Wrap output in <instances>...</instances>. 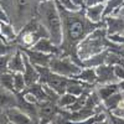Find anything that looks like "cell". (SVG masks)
<instances>
[{"instance_id":"obj_17","label":"cell","mask_w":124,"mask_h":124,"mask_svg":"<svg viewBox=\"0 0 124 124\" xmlns=\"http://www.w3.org/2000/svg\"><path fill=\"white\" fill-rule=\"evenodd\" d=\"M16 36H17V31L15 30L13 24L0 21V37H1L6 44L14 45Z\"/></svg>"},{"instance_id":"obj_41","label":"cell","mask_w":124,"mask_h":124,"mask_svg":"<svg viewBox=\"0 0 124 124\" xmlns=\"http://www.w3.org/2000/svg\"><path fill=\"white\" fill-rule=\"evenodd\" d=\"M103 123H104V122H103ZM103 123H99V124H103Z\"/></svg>"},{"instance_id":"obj_22","label":"cell","mask_w":124,"mask_h":124,"mask_svg":"<svg viewBox=\"0 0 124 124\" xmlns=\"http://www.w3.org/2000/svg\"><path fill=\"white\" fill-rule=\"evenodd\" d=\"M24 92L30 93L31 96H34V97L39 101V103L48 101V99H47V96H46V92H45V88H44V85L40 83V82H37V83H34V85L26 87V89H25Z\"/></svg>"},{"instance_id":"obj_32","label":"cell","mask_w":124,"mask_h":124,"mask_svg":"<svg viewBox=\"0 0 124 124\" xmlns=\"http://www.w3.org/2000/svg\"><path fill=\"white\" fill-rule=\"evenodd\" d=\"M107 119L109 122V124H124V118H118V117H114L113 114L107 112Z\"/></svg>"},{"instance_id":"obj_13","label":"cell","mask_w":124,"mask_h":124,"mask_svg":"<svg viewBox=\"0 0 124 124\" xmlns=\"http://www.w3.org/2000/svg\"><path fill=\"white\" fill-rule=\"evenodd\" d=\"M25 68L24 62V54L20 48H16L10 56L9 60V72L11 73H23Z\"/></svg>"},{"instance_id":"obj_12","label":"cell","mask_w":124,"mask_h":124,"mask_svg":"<svg viewBox=\"0 0 124 124\" xmlns=\"http://www.w3.org/2000/svg\"><path fill=\"white\" fill-rule=\"evenodd\" d=\"M86 17L92 24H101L104 20V4H96L83 9Z\"/></svg>"},{"instance_id":"obj_7","label":"cell","mask_w":124,"mask_h":124,"mask_svg":"<svg viewBox=\"0 0 124 124\" xmlns=\"http://www.w3.org/2000/svg\"><path fill=\"white\" fill-rule=\"evenodd\" d=\"M39 120L40 124H47L56 119V117L61 113V108L54 102H41L37 104Z\"/></svg>"},{"instance_id":"obj_16","label":"cell","mask_w":124,"mask_h":124,"mask_svg":"<svg viewBox=\"0 0 124 124\" xmlns=\"http://www.w3.org/2000/svg\"><path fill=\"white\" fill-rule=\"evenodd\" d=\"M16 94L9 92L0 86V112H5L13 107H16Z\"/></svg>"},{"instance_id":"obj_15","label":"cell","mask_w":124,"mask_h":124,"mask_svg":"<svg viewBox=\"0 0 124 124\" xmlns=\"http://www.w3.org/2000/svg\"><path fill=\"white\" fill-rule=\"evenodd\" d=\"M24 62H25V68H24V72H23V76H24V79H25L26 87H29L34 83H37L40 81V76H39V72H37L36 67L29 61V58L25 55H24Z\"/></svg>"},{"instance_id":"obj_29","label":"cell","mask_w":124,"mask_h":124,"mask_svg":"<svg viewBox=\"0 0 124 124\" xmlns=\"http://www.w3.org/2000/svg\"><path fill=\"white\" fill-rule=\"evenodd\" d=\"M10 56H11V54L0 56V73L9 72V60H10Z\"/></svg>"},{"instance_id":"obj_37","label":"cell","mask_w":124,"mask_h":124,"mask_svg":"<svg viewBox=\"0 0 124 124\" xmlns=\"http://www.w3.org/2000/svg\"><path fill=\"white\" fill-rule=\"evenodd\" d=\"M96 4H99V0H85V8L96 5Z\"/></svg>"},{"instance_id":"obj_4","label":"cell","mask_w":124,"mask_h":124,"mask_svg":"<svg viewBox=\"0 0 124 124\" xmlns=\"http://www.w3.org/2000/svg\"><path fill=\"white\" fill-rule=\"evenodd\" d=\"M44 37H48L46 29L37 21V19H32L20 31H17L14 45L17 48H31L40 39Z\"/></svg>"},{"instance_id":"obj_3","label":"cell","mask_w":124,"mask_h":124,"mask_svg":"<svg viewBox=\"0 0 124 124\" xmlns=\"http://www.w3.org/2000/svg\"><path fill=\"white\" fill-rule=\"evenodd\" d=\"M108 44L109 40L107 36V29L104 21H103L77 46V57L81 62V66L82 61L108 50Z\"/></svg>"},{"instance_id":"obj_11","label":"cell","mask_w":124,"mask_h":124,"mask_svg":"<svg viewBox=\"0 0 124 124\" xmlns=\"http://www.w3.org/2000/svg\"><path fill=\"white\" fill-rule=\"evenodd\" d=\"M23 51V54L29 58V61L32 63L34 66L39 67H48L50 66V61L54 55H46L42 52H37L31 48H20Z\"/></svg>"},{"instance_id":"obj_34","label":"cell","mask_w":124,"mask_h":124,"mask_svg":"<svg viewBox=\"0 0 124 124\" xmlns=\"http://www.w3.org/2000/svg\"><path fill=\"white\" fill-rule=\"evenodd\" d=\"M113 67H114V75H116L117 79H118L119 82L123 81V79H124V68L118 67V66H113Z\"/></svg>"},{"instance_id":"obj_39","label":"cell","mask_w":124,"mask_h":124,"mask_svg":"<svg viewBox=\"0 0 124 124\" xmlns=\"http://www.w3.org/2000/svg\"><path fill=\"white\" fill-rule=\"evenodd\" d=\"M47 1H54V0H37L39 4H41V3H47Z\"/></svg>"},{"instance_id":"obj_38","label":"cell","mask_w":124,"mask_h":124,"mask_svg":"<svg viewBox=\"0 0 124 124\" xmlns=\"http://www.w3.org/2000/svg\"><path fill=\"white\" fill-rule=\"evenodd\" d=\"M119 88H120V91H124V79L119 82Z\"/></svg>"},{"instance_id":"obj_21","label":"cell","mask_w":124,"mask_h":124,"mask_svg":"<svg viewBox=\"0 0 124 124\" xmlns=\"http://www.w3.org/2000/svg\"><path fill=\"white\" fill-rule=\"evenodd\" d=\"M107 55H108V50L103 51V52L94 55L85 61H82V68L83 67H89V68H97L102 65L106 63V60H107Z\"/></svg>"},{"instance_id":"obj_30","label":"cell","mask_w":124,"mask_h":124,"mask_svg":"<svg viewBox=\"0 0 124 124\" xmlns=\"http://www.w3.org/2000/svg\"><path fill=\"white\" fill-rule=\"evenodd\" d=\"M30 4V0H16V9H17V15L23 16L25 11L27 10V6Z\"/></svg>"},{"instance_id":"obj_1","label":"cell","mask_w":124,"mask_h":124,"mask_svg":"<svg viewBox=\"0 0 124 124\" xmlns=\"http://www.w3.org/2000/svg\"><path fill=\"white\" fill-rule=\"evenodd\" d=\"M57 8L60 10V15L62 20V35H63L60 51L62 55L70 56L76 63L81 66V62L77 57V46L79 45L81 41H83L102 23L92 24L86 17L83 9L78 10V11H70V10L62 8L60 4H57Z\"/></svg>"},{"instance_id":"obj_31","label":"cell","mask_w":124,"mask_h":124,"mask_svg":"<svg viewBox=\"0 0 124 124\" xmlns=\"http://www.w3.org/2000/svg\"><path fill=\"white\" fill-rule=\"evenodd\" d=\"M55 1L57 4H60L62 8H65L66 10H70V11H78V10H81V9H78L77 6H75L73 4H72L71 0H55Z\"/></svg>"},{"instance_id":"obj_14","label":"cell","mask_w":124,"mask_h":124,"mask_svg":"<svg viewBox=\"0 0 124 124\" xmlns=\"http://www.w3.org/2000/svg\"><path fill=\"white\" fill-rule=\"evenodd\" d=\"M31 50L34 51H37V52H42V54H46V55H60L61 51H60V47L55 46L51 40L48 37H44V39H40L37 42L31 47Z\"/></svg>"},{"instance_id":"obj_8","label":"cell","mask_w":124,"mask_h":124,"mask_svg":"<svg viewBox=\"0 0 124 124\" xmlns=\"http://www.w3.org/2000/svg\"><path fill=\"white\" fill-rule=\"evenodd\" d=\"M97 73V85L96 86H102V85H110V83H119L114 75V67L109 65H102L96 68Z\"/></svg>"},{"instance_id":"obj_6","label":"cell","mask_w":124,"mask_h":124,"mask_svg":"<svg viewBox=\"0 0 124 124\" xmlns=\"http://www.w3.org/2000/svg\"><path fill=\"white\" fill-rule=\"evenodd\" d=\"M35 67H36V70L39 72V76H40V81H39L40 83L50 87L60 96L66 93L70 78H66V77H62L60 75L54 73L48 67H39V66H35Z\"/></svg>"},{"instance_id":"obj_9","label":"cell","mask_w":124,"mask_h":124,"mask_svg":"<svg viewBox=\"0 0 124 124\" xmlns=\"http://www.w3.org/2000/svg\"><path fill=\"white\" fill-rule=\"evenodd\" d=\"M104 25L107 29V36H124V19L119 16L104 17Z\"/></svg>"},{"instance_id":"obj_24","label":"cell","mask_w":124,"mask_h":124,"mask_svg":"<svg viewBox=\"0 0 124 124\" xmlns=\"http://www.w3.org/2000/svg\"><path fill=\"white\" fill-rule=\"evenodd\" d=\"M123 5H124V0H108L104 4V17L113 15Z\"/></svg>"},{"instance_id":"obj_35","label":"cell","mask_w":124,"mask_h":124,"mask_svg":"<svg viewBox=\"0 0 124 124\" xmlns=\"http://www.w3.org/2000/svg\"><path fill=\"white\" fill-rule=\"evenodd\" d=\"M0 21H4V23H10L8 14L4 11V9H3L1 6H0Z\"/></svg>"},{"instance_id":"obj_26","label":"cell","mask_w":124,"mask_h":124,"mask_svg":"<svg viewBox=\"0 0 124 124\" xmlns=\"http://www.w3.org/2000/svg\"><path fill=\"white\" fill-rule=\"evenodd\" d=\"M106 65H109V66H118V67L124 68V57H122V56L118 55V54H114V52H110V51H108L107 60H106Z\"/></svg>"},{"instance_id":"obj_2","label":"cell","mask_w":124,"mask_h":124,"mask_svg":"<svg viewBox=\"0 0 124 124\" xmlns=\"http://www.w3.org/2000/svg\"><path fill=\"white\" fill-rule=\"evenodd\" d=\"M36 19L46 29L51 42L55 46L60 47L62 45V40H63L62 20H61L60 10L57 8V4L55 3V0L54 1L39 4L36 8Z\"/></svg>"},{"instance_id":"obj_18","label":"cell","mask_w":124,"mask_h":124,"mask_svg":"<svg viewBox=\"0 0 124 124\" xmlns=\"http://www.w3.org/2000/svg\"><path fill=\"white\" fill-rule=\"evenodd\" d=\"M122 104H124V92L123 91L114 93L113 96H110L109 98H107L106 101L102 102V106L106 109V112H112L116 108L120 107Z\"/></svg>"},{"instance_id":"obj_5","label":"cell","mask_w":124,"mask_h":124,"mask_svg":"<svg viewBox=\"0 0 124 124\" xmlns=\"http://www.w3.org/2000/svg\"><path fill=\"white\" fill-rule=\"evenodd\" d=\"M48 68L56 75H60L66 78H75L82 70V67L76 63L67 55H54L50 61Z\"/></svg>"},{"instance_id":"obj_36","label":"cell","mask_w":124,"mask_h":124,"mask_svg":"<svg viewBox=\"0 0 124 124\" xmlns=\"http://www.w3.org/2000/svg\"><path fill=\"white\" fill-rule=\"evenodd\" d=\"M71 1L78 9H85V0H71Z\"/></svg>"},{"instance_id":"obj_28","label":"cell","mask_w":124,"mask_h":124,"mask_svg":"<svg viewBox=\"0 0 124 124\" xmlns=\"http://www.w3.org/2000/svg\"><path fill=\"white\" fill-rule=\"evenodd\" d=\"M16 48L17 47L15 45H9V44L5 42L1 37H0V56L8 55V54H13Z\"/></svg>"},{"instance_id":"obj_23","label":"cell","mask_w":124,"mask_h":124,"mask_svg":"<svg viewBox=\"0 0 124 124\" xmlns=\"http://www.w3.org/2000/svg\"><path fill=\"white\" fill-rule=\"evenodd\" d=\"M0 86L5 88L9 92H14V77L11 72H5V73H0Z\"/></svg>"},{"instance_id":"obj_25","label":"cell","mask_w":124,"mask_h":124,"mask_svg":"<svg viewBox=\"0 0 124 124\" xmlns=\"http://www.w3.org/2000/svg\"><path fill=\"white\" fill-rule=\"evenodd\" d=\"M76 98H77V97L72 96V94H70V93L66 92V93H63V94L60 96V98H58V101H57V106H58L61 109L67 110V109L75 103Z\"/></svg>"},{"instance_id":"obj_40","label":"cell","mask_w":124,"mask_h":124,"mask_svg":"<svg viewBox=\"0 0 124 124\" xmlns=\"http://www.w3.org/2000/svg\"><path fill=\"white\" fill-rule=\"evenodd\" d=\"M47 124H55V123H52V122H51V123H47Z\"/></svg>"},{"instance_id":"obj_43","label":"cell","mask_w":124,"mask_h":124,"mask_svg":"<svg viewBox=\"0 0 124 124\" xmlns=\"http://www.w3.org/2000/svg\"><path fill=\"white\" fill-rule=\"evenodd\" d=\"M9 124H10V123H9Z\"/></svg>"},{"instance_id":"obj_42","label":"cell","mask_w":124,"mask_h":124,"mask_svg":"<svg viewBox=\"0 0 124 124\" xmlns=\"http://www.w3.org/2000/svg\"><path fill=\"white\" fill-rule=\"evenodd\" d=\"M123 19H124V17H123Z\"/></svg>"},{"instance_id":"obj_10","label":"cell","mask_w":124,"mask_h":124,"mask_svg":"<svg viewBox=\"0 0 124 124\" xmlns=\"http://www.w3.org/2000/svg\"><path fill=\"white\" fill-rule=\"evenodd\" d=\"M4 113L10 124H39L36 120H34L23 110H20L17 107H13L5 110Z\"/></svg>"},{"instance_id":"obj_33","label":"cell","mask_w":124,"mask_h":124,"mask_svg":"<svg viewBox=\"0 0 124 124\" xmlns=\"http://www.w3.org/2000/svg\"><path fill=\"white\" fill-rule=\"evenodd\" d=\"M108 113H110V114H113L114 117H118V118H124V104H122L120 107L116 108L112 112H108Z\"/></svg>"},{"instance_id":"obj_19","label":"cell","mask_w":124,"mask_h":124,"mask_svg":"<svg viewBox=\"0 0 124 124\" xmlns=\"http://www.w3.org/2000/svg\"><path fill=\"white\" fill-rule=\"evenodd\" d=\"M94 91L98 94L99 99L103 102L110 96H113L114 93L119 92V83H110V85H102V86H94Z\"/></svg>"},{"instance_id":"obj_20","label":"cell","mask_w":124,"mask_h":124,"mask_svg":"<svg viewBox=\"0 0 124 124\" xmlns=\"http://www.w3.org/2000/svg\"><path fill=\"white\" fill-rule=\"evenodd\" d=\"M76 79L83 82L86 85L93 86L94 87L97 85V73H96V68H89V67H83L81 70V72L75 77Z\"/></svg>"},{"instance_id":"obj_27","label":"cell","mask_w":124,"mask_h":124,"mask_svg":"<svg viewBox=\"0 0 124 124\" xmlns=\"http://www.w3.org/2000/svg\"><path fill=\"white\" fill-rule=\"evenodd\" d=\"M14 77V92L15 94H19V93H23L26 89V83L23 73H13Z\"/></svg>"}]
</instances>
